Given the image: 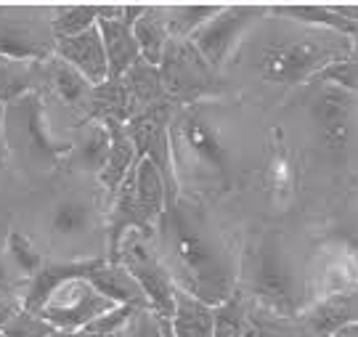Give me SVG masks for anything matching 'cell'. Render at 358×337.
<instances>
[{
  "label": "cell",
  "mask_w": 358,
  "mask_h": 337,
  "mask_svg": "<svg viewBox=\"0 0 358 337\" xmlns=\"http://www.w3.org/2000/svg\"><path fill=\"white\" fill-rule=\"evenodd\" d=\"M157 258L176 289L207 306H220L236 292V260L207 208L180 194L157 223Z\"/></svg>",
  "instance_id": "6da1fadb"
},
{
  "label": "cell",
  "mask_w": 358,
  "mask_h": 337,
  "mask_svg": "<svg viewBox=\"0 0 358 337\" xmlns=\"http://www.w3.org/2000/svg\"><path fill=\"white\" fill-rule=\"evenodd\" d=\"M170 152L180 189L189 183H229L234 175V149L207 104L176 106Z\"/></svg>",
  "instance_id": "7a4b0ae2"
},
{
  "label": "cell",
  "mask_w": 358,
  "mask_h": 337,
  "mask_svg": "<svg viewBox=\"0 0 358 337\" xmlns=\"http://www.w3.org/2000/svg\"><path fill=\"white\" fill-rule=\"evenodd\" d=\"M353 53L350 38L329 29H308L300 35L268 40L255 56L257 75L266 83L303 85L319 75L321 69Z\"/></svg>",
  "instance_id": "3957f363"
},
{
  "label": "cell",
  "mask_w": 358,
  "mask_h": 337,
  "mask_svg": "<svg viewBox=\"0 0 358 337\" xmlns=\"http://www.w3.org/2000/svg\"><path fill=\"white\" fill-rule=\"evenodd\" d=\"M3 141L6 152L38 173L64 162L72 149V138H59L53 133L40 93H27L19 101L3 106Z\"/></svg>",
  "instance_id": "277c9868"
},
{
  "label": "cell",
  "mask_w": 358,
  "mask_h": 337,
  "mask_svg": "<svg viewBox=\"0 0 358 337\" xmlns=\"http://www.w3.org/2000/svg\"><path fill=\"white\" fill-rule=\"evenodd\" d=\"M159 78L165 99L178 109L207 104L210 99H217L223 93V80L217 78V69L207 64L189 40H167L159 62Z\"/></svg>",
  "instance_id": "5b68a950"
},
{
  "label": "cell",
  "mask_w": 358,
  "mask_h": 337,
  "mask_svg": "<svg viewBox=\"0 0 358 337\" xmlns=\"http://www.w3.org/2000/svg\"><path fill=\"white\" fill-rule=\"evenodd\" d=\"M53 6H0V56L45 62L56 51Z\"/></svg>",
  "instance_id": "8992f818"
},
{
  "label": "cell",
  "mask_w": 358,
  "mask_h": 337,
  "mask_svg": "<svg viewBox=\"0 0 358 337\" xmlns=\"http://www.w3.org/2000/svg\"><path fill=\"white\" fill-rule=\"evenodd\" d=\"M250 289L260 303H266L279 316H294L300 308V287L289 258L273 239L257 247L250 273Z\"/></svg>",
  "instance_id": "52a82bcc"
},
{
  "label": "cell",
  "mask_w": 358,
  "mask_h": 337,
  "mask_svg": "<svg viewBox=\"0 0 358 337\" xmlns=\"http://www.w3.org/2000/svg\"><path fill=\"white\" fill-rule=\"evenodd\" d=\"M152 245V239L141 236L138 231H130L120 247V266L138 282L149 300V308L159 319H170L176 308V285Z\"/></svg>",
  "instance_id": "ba28073f"
},
{
  "label": "cell",
  "mask_w": 358,
  "mask_h": 337,
  "mask_svg": "<svg viewBox=\"0 0 358 337\" xmlns=\"http://www.w3.org/2000/svg\"><path fill=\"white\" fill-rule=\"evenodd\" d=\"M263 13H268L266 6H223L210 22H205L194 32L189 43L213 69H220L231 59V53L236 51V45L242 43L244 32Z\"/></svg>",
  "instance_id": "9c48e42d"
},
{
  "label": "cell",
  "mask_w": 358,
  "mask_h": 337,
  "mask_svg": "<svg viewBox=\"0 0 358 337\" xmlns=\"http://www.w3.org/2000/svg\"><path fill=\"white\" fill-rule=\"evenodd\" d=\"M115 303L99 295L85 279H69L62 287L53 289V295L45 300V306L38 311L40 319H45L56 329L64 332H80L101 313L112 311Z\"/></svg>",
  "instance_id": "30bf717a"
},
{
  "label": "cell",
  "mask_w": 358,
  "mask_h": 337,
  "mask_svg": "<svg viewBox=\"0 0 358 337\" xmlns=\"http://www.w3.org/2000/svg\"><path fill=\"white\" fill-rule=\"evenodd\" d=\"M356 106V93L343 91L337 85H321L313 104H310V115L319 128L321 143L327 152L340 155L348 146L350 138V115Z\"/></svg>",
  "instance_id": "8fae6325"
},
{
  "label": "cell",
  "mask_w": 358,
  "mask_h": 337,
  "mask_svg": "<svg viewBox=\"0 0 358 337\" xmlns=\"http://www.w3.org/2000/svg\"><path fill=\"white\" fill-rule=\"evenodd\" d=\"M62 62L75 66L90 85H101L109 80V69H106V53H103L101 32L99 27H90L85 32H80L75 38H62L56 40V51Z\"/></svg>",
  "instance_id": "7c38bea8"
},
{
  "label": "cell",
  "mask_w": 358,
  "mask_h": 337,
  "mask_svg": "<svg viewBox=\"0 0 358 337\" xmlns=\"http://www.w3.org/2000/svg\"><path fill=\"white\" fill-rule=\"evenodd\" d=\"M350 324H358V289L332 292L303 316V327L310 337H334Z\"/></svg>",
  "instance_id": "4fadbf2b"
},
{
  "label": "cell",
  "mask_w": 358,
  "mask_h": 337,
  "mask_svg": "<svg viewBox=\"0 0 358 337\" xmlns=\"http://www.w3.org/2000/svg\"><path fill=\"white\" fill-rule=\"evenodd\" d=\"M40 83H45L56 93L59 101H64L69 109H75L77 115H83V122H85L93 85L77 72L75 66L62 62L59 56H51L45 62H40Z\"/></svg>",
  "instance_id": "5bb4252c"
},
{
  "label": "cell",
  "mask_w": 358,
  "mask_h": 337,
  "mask_svg": "<svg viewBox=\"0 0 358 337\" xmlns=\"http://www.w3.org/2000/svg\"><path fill=\"white\" fill-rule=\"evenodd\" d=\"M85 282H88L99 295H103L106 300H112L115 306L149 308V300H146L143 289L138 287V282H136L120 263H106V258H101L88 273H85Z\"/></svg>",
  "instance_id": "9a60e30c"
},
{
  "label": "cell",
  "mask_w": 358,
  "mask_h": 337,
  "mask_svg": "<svg viewBox=\"0 0 358 337\" xmlns=\"http://www.w3.org/2000/svg\"><path fill=\"white\" fill-rule=\"evenodd\" d=\"M103 255L99 258H85V260H75V263H43L32 282L27 285V295H22V308L29 313H38L45 300L53 295L56 287H62L69 279H85V273L101 260Z\"/></svg>",
  "instance_id": "2e32d148"
},
{
  "label": "cell",
  "mask_w": 358,
  "mask_h": 337,
  "mask_svg": "<svg viewBox=\"0 0 358 337\" xmlns=\"http://www.w3.org/2000/svg\"><path fill=\"white\" fill-rule=\"evenodd\" d=\"M106 130H109V155H106V162H103V170L99 173V181L106 189L109 199L117 194V189L122 186V181L128 178V173L136 168L138 157H136V146L130 141L128 130L122 122H103Z\"/></svg>",
  "instance_id": "e0dca14e"
},
{
  "label": "cell",
  "mask_w": 358,
  "mask_h": 337,
  "mask_svg": "<svg viewBox=\"0 0 358 337\" xmlns=\"http://www.w3.org/2000/svg\"><path fill=\"white\" fill-rule=\"evenodd\" d=\"M96 27L101 32L109 80H122V75L130 66L141 62V51H138V43L133 38V29L125 22H96Z\"/></svg>",
  "instance_id": "ac0fdd59"
},
{
  "label": "cell",
  "mask_w": 358,
  "mask_h": 337,
  "mask_svg": "<svg viewBox=\"0 0 358 337\" xmlns=\"http://www.w3.org/2000/svg\"><path fill=\"white\" fill-rule=\"evenodd\" d=\"M109 155V130L103 122H83V133L80 138L72 141V149L66 155V165L80 173H90V175H99L103 170Z\"/></svg>",
  "instance_id": "d6986e66"
},
{
  "label": "cell",
  "mask_w": 358,
  "mask_h": 337,
  "mask_svg": "<svg viewBox=\"0 0 358 337\" xmlns=\"http://www.w3.org/2000/svg\"><path fill=\"white\" fill-rule=\"evenodd\" d=\"M122 85L128 91L133 115H138L143 109L157 104H165V88H162V78H159V66L146 64V62H136L128 72L122 75Z\"/></svg>",
  "instance_id": "ffe728a7"
},
{
  "label": "cell",
  "mask_w": 358,
  "mask_h": 337,
  "mask_svg": "<svg viewBox=\"0 0 358 337\" xmlns=\"http://www.w3.org/2000/svg\"><path fill=\"white\" fill-rule=\"evenodd\" d=\"M130 29H133V38L138 43V51H141L143 62L159 66L167 40H170L165 22V6H146Z\"/></svg>",
  "instance_id": "44dd1931"
},
{
  "label": "cell",
  "mask_w": 358,
  "mask_h": 337,
  "mask_svg": "<svg viewBox=\"0 0 358 337\" xmlns=\"http://www.w3.org/2000/svg\"><path fill=\"white\" fill-rule=\"evenodd\" d=\"M176 337H213V306L176 289V308L170 316Z\"/></svg>",
  "instance_id": "7402d4cb"
},
{
  "label": "cell",
  "mask_w": 358,
  "mask_h": 337,
  "mask_svg": "<svg viewBox=\"0 0 358 337\" xmlns=\"http://www.w3.org/2000/svg\"><path fill=\"white\" fill-rule=\"evenodd\" d=\"M271 13H279L284 19H292L297 24L313 27V29H329V32H337V35H345V38H353L356 32V24L345 22L343 16H337L332 11L329 3H292V6H271Z\"/></svg>",
  "instance_id": "603a6c76"
},
{
  "label": "cell",
  "mask_w": 358,
  "mask_h": 337,
  "mask_svg": "<svg viewBox=\"0 0 358 337\" xmlns=\"http://www.w3.org/2000/svg\"><path fill=\"white\" fill-rule=\"evenodd\" d=\"M133 117V106H130L128 91L122 85V80H106L101 85H93V93H90V106H88V117L85 122H128Z\"/></svg>",
  "instance_id": "cb8c5ba5"
},
{
  "label": "cell",
  "mask_w": 358,
  "mask_h": 337,
  "mask_svg": "<svg viewBox=\"0 0 358 337\" xmlns=\"http://www.w3.org/2000/svg\"><path fill=\"white\" fill-rule=\"evenodd\" d=\"M48 226H51V234L62 236V239L85 236V234H90L93 226H96V210L90 208L88 202H83V199L66 196V199L56 202L51 208Z\"/></svg>",
  "instance_id": "d4e9b609"
},
{
  "label": "cell",
  "mask_w": 358,
  "mask_h": 337,
  "mask_svg": "<svg viewBox=\"0 0 358 337\" xmlns=\"http://www.w3.org/2000/svg\"><path fill=\"white\" fill-rule=\"evenodd\" d=\"M133 186H136V199L141 205L143 215L157 226L167 208L165 181H162L159 170L154 168L149 159H138L133 168Z\"/></svg>",
  "instance_id": "484cf974"
},
{
  "label": "cell",
  "mask_w": 358,
  "mask_h": 337,
  "mask_svg": "<svg viewBox=\"0 0 358 337\" xmlns=\"http://www.w3.org/2000/svg\"><path fill=\"white\" fill-rule=\"evenodd\" d=\"M40 62H16L0 56V104H13L27 93H38Z\"/></svg>",
  "instance_id": "4316f807"
},
{
  "label": "cell",
  "mask_w": 358,
  "mask_h": 337,
  "mask_svg": "<svg viewBox=\"0 0 358 337\" xmlns=\"http://www.w3.org/2000/svg\"><path fill=\"white\" fill-rule=\"evenodd\" d=\"M223 6L217 3H183V6H165V22L170 40H189L199 27L210 22Z\"/></svg>",
  "instance_id": "83f0119b"
},
{
  "label": "cell",
  "mask_w": 358,
  "mask_h": 337,
  "mask_svg": "<svg viewBox=\"0 0 358 337\" xmlns=\"http://www.w3.org/2000/svg\"><path fill=\"white\" fill-rule=\"evenodd\" d=\"M252 329L247 298L236 289L229 300L213 308V337H247Z\"/></svg>",
  "instance_id": "f1b7e54d"
},
{
  "label": "cell",
  "mask_w": 358,
  "mask_h": 337,
  "mask_svg": "<svg viewBox=\"0 0 358 337\" xmlns=\"http://www.w3.org/2000/svg\"><path fill=\"white\" fill-rule=\"evenodd\" d=\"M99 22V6L85 3V6H53L51 24L56 40L75 38L80 32H85Z\"/></svg>",
  "instance_id": "f546056e"
},
{
  "label": "cell",
  "mask_w": 358,
  "mask_h": 337,
  "mask_svg": "<svg viewBox=\"0 0 358 337\" xmlns=\"http://www.w3.org/2000/svg\"><path fill=\"white\" fill-rule=\"evenodd\" d=\"M3 252H6L8 263L19 271V276L27 279V282H32V276L43 268V252L29 242V236H24V234L16 231V229L8 231V236H6Z\"/></svg>",
  "instance_id": "4dcf8cb0"
},
{
  "label": "cell",
  "mask_w": 358,
  "mask_h": 337,
  "mask_svg": "<svg viewBox=\"0 0 358 337\" xmlns=\"http://www.w3.org/2000/svg\"><path fill=\"white\" fill-rule=\"evenodd\" d=\"M310 83H316V85H337L343 91L358 93V53H348L345 59H340V62L329 64L327 69H321Z\"/></svg>",
  "instance_id": "1f68e13d"
},
{
  "label": "cell",
  "mask_w": 358,
  "mask_h": 337,
  "mask_svg": "<svg viewBox=\"0 0 358 337\" xmlns=\"http://www.w3.org/2000/svg\"><path fill=\"white\" fill-rule=\"evenodd\" d=\"M53 332H56V327H51L45 319H40L38 313H29L24 308L3 327L6 337H51Z\"/></svg>",
  "instance_id": "d6a6232c"
},
{
  "label": "cell",
  "mask_w": 358,
  "mask_h": 337,
  "mask_svg": "<svg viewBox=\"0 0 358 337\" xmlns=\"http://www.w3.org/2000/svg\"><path fill=\"white\" fill-rule=\"evenodd\" d=\"M136 311V308H130V306H115L112 311L101 313L99 319H93L90 324L83 327V332L85 335H93V337H112V335H120L125 324H128L130 313Z\"/></svg>",
  "instance_id": "836d02e7"
},
{
  "label": "cell",
  "mask_w": 358,
  "mask_h": 337,
  "mask_svg": "<svg viewBox=\"0 0 358 337\" xmlns=\"http://www.w3.org/2000/svg\"><path fill=\"white\" fill-rule=\"evenodd\" d=\"M266 175H268L271 189H273L276 194H289V192H292V183H294V170H292V159H289V155L282 152V149H276L273 157H271Z\"/></svg>",
  "instance_id": "e575fe53"
},
{
  "label": "cell",
  "mask_w": 358,
  "mask_h": 337,
  "mask_svg": "<svg viewBox=\"0 0 358 337\" xmlns=\"http://www.w3.org/2000/svg\"><path fill=\"white\" fill-rule=\"evenodd\" d=\"M125 337H162L159 316L152 308H136L125 324Z\"/></svg>",
  "instance_id": "d590c367"
},
{
  "label": "cell",
  "mask_w": 358,
  "mask_h": 337,
  "mask_svg": "<svg viewBox=\"0 0 358 337\" xmlns=\"http://www.w3.org/2000/svg\"><path fill=\"white\" fill-rule=\"evenodd\" d=\"M29 285L27 279L19 276V271L13 268L8 258H6V252L0 250V300L3 298H19L16 292H19V287Z\"/></svg>",
  "instance_id": "8d00e7d4"
},
{
  "label": "cell",
  "mask_w": 358,
  "mask_h": 337,
  "mask_svg": "<svg viewBox=\"0 0 358 337\" xmlns=\"http://www.w3.org/2000/svg\"><path fill=\"white\" fill-rule=\"evenodd\" d=\"M22 311V298H3L0 300V332L11 322L16 313Z\"/></svg>",
  "instance_id": "74e56055"
},
{
  "label": "cell",
  "mask_w": 358,
  "mask_h": 337,
  "mask_svg": "<svg viewBox=\"0 0 358 337\" xmlns=\"http://www.w3.org/2000/svg\"><path fill=\"white\" fill-rule=\"evenodd\" d=\"M329 6H332V11L337 16H343L345 22L358 27V3H329Z\"/></svg>",
  "instance_id": "f35d334b"
},
{
  "label": "cell",
  "mask_w": 358,
  "mask_h": 337,
  "mask_svg": "<svg viewBox=\"0 0 358 337\" xmlns=\"http://www.w3.org/2000/svg\"><path fill=\"white\" fill-rule=\"evenodd\" d=\"M247 337H300V335H289V332H276V329H250Z\"/></svg>",
  "instance_id": "ab89813d"
},
{
  "label": "cell",
  "mask_w": 358,
  "mask_h": 337,
  "mask_svg": "<svg viewBox=\"0 0 358 337\" xmlns=\"http://www.w3.org/2000/svg\"><path fill=\"white\" fill-rule=\"evenodd\" d=\"M334 337H358V324H350V327H345V329H340Z\"/></svg>",
  "instance_id": "60d3db41"
},
{
  "label": "cell",
  "mask_w": 358,
  "mask_h": 337,
  "mask_svg": "<svg viewBox=\"0 0 358 337\" xmlns=\"http://www.w3.org/2000/svg\"><path fill=\"white\" fill-rule=\"evenodd\" d=\"M0 152H6V141H3V104H0Z\"/></svg>",
  "instance_id": "b9f144b4"
},
{
  "label": "cell",
  "mask_w": 358,
  "mask_h": 337,
  "mask_svg": "<svg viewBox=\"0 0 358 337\" xmlns=\"http://www.w3.org/2000/svg\"><path fill=\"white\" fill-rule=\"evenodd\" d=\"M350 45H353V53H358V27L356 32H353V38H350Z\"/></svg>",
  "instance_id": "7bdbcfd3"
},
{
  "label": "cell",
  "mask_w": 358,
  "mask_h": 337,
  "mask_svg": "<svg viewBox=\"0 0 358 337\" xmlns=\"http://www.w3.org/2000/svg\"><path fill=\"white\" fill-rule=\"evenodd\" d=\"M0 337H6V335H3V332H0Z\"/></svg>",
  "instance_id": "ee69618b"
}]
</instances>
